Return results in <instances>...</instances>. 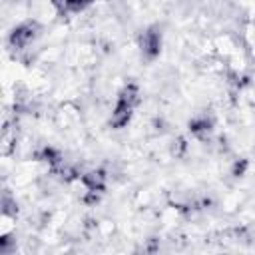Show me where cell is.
<instances>
[{
  "label": "cell",
  "mask_w": 255,
  "mask_h": 255,
  "mask_svg": "<svg viewBox=\"0 0 255 255\" xmlns=\"http://www.w3.org/2000/svg\"><path fill=\"white\" fill-rule=\"evenodd\" d=\"M161 50V34L157 30H147L141 36V54L147 60H153L155 56H159Z\"/></svg>",
  "instance_id": "7a4b0ae2"
},
{
  "label": "cell",
  "mask_w": 255,
  "mask_h": 255,
  "mask_svg": "<svg viewBox=\"0 0 255 255\" xmlns=\"http://www.w3.org/2000/svg\"><path fill=\"white\" fill-rule=\"evenodd\" d=\"M58 14H78L86 6L92 4V0H52Z\"/></svg>",
  "instance_id": "3957f363"
},
{
  "label": "cell",
  "mask_w": 255,
  "mask_h": 255,
  "mask_svg": "<svg viewBox=\"0 0 255 255\" xmlns=\"http://www.w3.org/2000/svg\"><path fill=\"white\" fill-rule=\"evenodd\" d=\"M189 131H191L195 137L203 139V137H205V135L211 131V120H207L205 116L193 118V120L189 122Z\"/></svg>",
  "instance_id": "277c9868"
},
{
  "label": "cell",
  "mask_w": 255,
  "mask_h": 255,
  "mask_svg": "<svg viewBox=\"0 0 255 255\" xmlns=\"http://www.w3.org/2000/svg\"><path fill=\"white\" fill-rule=\"evenodd\" d=\"M36 24L34 22H26V24H20L18 28H14V32L10 34V46L12 48H26L34 36H36Z\"/></svg>",
  "instance_id": "6da1fadb"
}]
</instances>
